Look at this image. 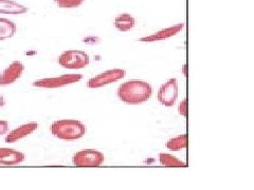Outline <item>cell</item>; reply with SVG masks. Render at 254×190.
<instances>
[{"mask_svg": "<svg viewBox=\"0 0 254 190\" xmlns=\"http://www.w3.org/2000/svg\"><path fill=\"white\" fill-rule=\"evenodd\" d=\"M5 105V100H4V97L2 96L1 94H0V109L2 108Z\"/></svg>", "mask_w": 254, "mask_h": 190, "instance_id": "44dd1931", "label": "cell"}, {"mask_svg": "<svg viewBox=\"0 0 254 190\" xmlns=\"http://www.w3.org/2000/svg\"><path fill=\"white\" fill-rule=\"evenodd\" d=\"M26 155L22 152L12 148H0V165L13 166L25 162Z\"/></svg>", "mask_w": 254, "mask_h": 190, "instance_id": "8fae6325", "label": "cell"}, {"mask_svg": "<svg viewBox=\"0 0 254 190\" xmlns=\"http://www.w3.org/2000/svg\"><path fill=\"white\" fill-rule=\"evenodd\" d=\"M17 32V26L12 20L0 17V41L10 39Z\"/></svg>", "mask_w": 254, "mask_h": 190, "instance_id": "5bb4252c", "label": "cell"}, {"mask_svg": "<svg viewBox=\"0 0 254 190\" xmlns=\"http://www.w3.org/2000/svg\"><path fill=\"white\" fill-rule=\"evenodd\" d=\"M9 131V123L7 120H0V136L4 135Z\"/></svg>", "mask_w": 254, "mask_h": 190, "instance_id": "d6986e66", "label": "cell"}, {"mask_svg": "<svg viewBox=\"0 0 254 190\" xmlns=\"http://www.w3.org/2000/svg\"><path fill=\"white\" fill-rule=\"evenodd\" d=\"M84 1L85 0H54V2L57 4V7H64V9L77 7L84 3Z\"/></svg>", "mask_w": 254, "mask_h": 190, "instance_id": "e0dca14e", "label": "cell"}, {"mask_svg": "<svg viewBox=\"0 0 254 190\" xmlns=\"http://www.w3.org/2000/svg\"><path fill=\"white\" fill-rule=\"evenodd\" d=\"M82 78V74H64L56 77L37 79L33 82V86L36 88H45V89H57L68 85L75 84Z\"/></svg>", "mask_w": 254, "mask_h": 190, "instance_id": "277c9868", "label": "cell"}, {"mask_svg": "<svg viewBox=\"0 0 254 190\" xmlns=\"http://www.w3.org/2000/svg\"><path fill=\"white\" fill-rule=\"evenodd\" d=\"M28 12V7L13 0H0V14L21 15Z\"/></svg>", "mask_w": 254, "mask_h": 190, "instance_id": "7c38bea8", "label": "cell"}, {"mask_svg": "<svg viewBox=\"0 0 254 190\" xmlns=\"http://www.w3.org/2000/svg\"><path fill=\"white\" fill-rule=\"evenodd\" d=\"M135 25H136L135 17L130 14H127V13L117 16L116 19H114V26L120 32L130 31Z\"/></svg>", "mask_w": 254, "mask_h": 190, "instance_id": "4fadbf2b", "label": "cell"}, {"mask_svg": "<svg viewBox=\"0 0 254 190\" xmlns=\"http://www.w3.org/2000/svg\"><path fill=\"white\" fill-rule=\"evenodd\" d=\"M37 128H38V124H37V123H34V122L21 125V126H19V127L15 128L14 130H12L11 132L7 133L5 141L9 144H13V143H16V141H19L20 140H23V138L26 137V136L32 134Z\"/></svg>", "mask_w": 254, "mask_h": 190, "instance_id": "9c48e42d", "label": "cell"}, {"mask_svg": "<svg viewBox=\"0 0 254 190\" xmlns=\"http://www.w3.org/2000/svg\"><path fill=\"white\" fill-rule=\"evenodd\" d=\"M25 66L20 61H13L5 70L0 74V86L7 87L14 84L16 80H18L23 74Z\"/></svg>", "mask_w": 254, "mask_h": 190, "instance_id": "ba28073f", "label": "cell"}, {"mask_svg": "<svg viewBox=\"0 0 254 190\" xmlns=\"http://www.w3.org/2000/svg\"><path fill=\"white\" fill-rule=\"evenodd\" d=\"M104 160V154L94 149H84L76 152L72 157L73 164L79 167H97L103 164Z\"/></svg>", "mask_w": 254, "mask_h": 190, "instance_id": "5b68a950", "label": "cell"}, {"mask_svg": "<svg viewBox=\"0 0 254 190\" xmlns=\"http://www.w3.org/2000/svg\"><path fill=\"white\" fill-rule=\"evenodd\" d=\"M184 28V23H178V25H172L170 28H165L163 30H160L156 32L155 34H151V35L148 36H144L139 38V40L142 42H152V41H161V40H165L168 39L170 37L177 35L178 33H180L182 31V29Z\"/></svg>", "mask_w": 254, "mask_h": 190, "instance_id": "30bf717a", "label": "cell"}, {"mask_svg": "<svg viewBox=\"0 0 254 190\" xmlns=\"http://www.w3.org/2000/svg\"><path fill=\"white\" fill-rule=\"evenodd\" d=\"M159 160L163 166H185L186 164L182 160H178L176 156L167 153H161L159 155Z\"/></svg>", "mask_w": 254, "mask_h": 190, "instance_id": "2e32d148", "label": "cell"}, {"mask_svg": "<svg viewBox=\"0 0 254 190\" xmlns=\"http://www.w3.org/2000/svg\"><path fill=\"white\" fill-rule=\"evenodd\" d=\"M57 63L64 69L77 70L86 68L90 63V57L84 51L68 50L63 52L57 58Z\"/></svg>", "mask_w": 254, "mask_h": 190, "instance_id": "3957f363", "label": "cell"}, {"mask_svg": "<svg viewBox=\"0 0 254 190\" xmlns=\"http://www.w3.org/2000/svg\"><path fill=\"white\" fill-rule=\"evenodd\" d=\"M50 131L55 137L63 141H75L86 134V127L76 119H60L53 123Z\"/></svg>", "mask_w": 254, "mask_h": 190, "instance_id": "7a4b0ae2", "label": "cell"}, {"mask_svg": "<svg viewBox=\"0 0 254 190\" xmlns=\"http://www.w3.org/2000/svg\"><path fill=\"white\" fill-rule=\"evenodd\" d=\"M126 75V71L123 69H111L107 70L98 75L92 77L87 81V87L90 89H98L105 87L109 84H113L117 80L124 78Z\"/></svg>", "mask_w": 254, "mask_h": 190, "instance_id": "8992f818", "label": "cell"}, {"mask_svg": "<svg viewBox=\"0 0 254 190\" xmlns=\"http://www.w3.org/2000/svg\"><path fill=\"white\" fill-rule=\"evenodd\" d=\"M188 106H189V103L186 98L181 101L180 105H179V113L182 115L183 117L188 116Z\"/></svg>", "mask_w": 254, "mask_h": 190, "instance_id": "ac0fdd59", "label": "cell"}, {"mask_svg": "<svg viewBox=\"0 0 254 190\" xmlns=\"http://www.w3.org/2000/svg\"><path fill=\"white\" fill-rule=\"evenodd\" d=\"M188 141H189L188 134L178 135L176 136V137L170 138V140L166 141V148L172 151L182 150V149L188 148V144H189Z\"/></svg>", "mask_w": 254, "mask_h": 190, "instance_id": "9a60e30c", "label": "cell"}, {"mask_svg": "<svg viewBox=\"0 0 254 190\" xmlns=\"http://www.w3.org/2000/svg\"><path fill=\"white\" fill-rule=\"evenodd\" d=\"M152 94V87L147 81L132 79L124 82L117 89V97L128 105H140L147 101Z\"/></svg>", "mask_w": 254, "mask_h": 190, "instance_id": "6da1fadb", "label": "cell"}, {"mask_svg": "<svg viewBox=\"0 0 254 190\" xmlns=\"http://www.w3.org/2000/svg\"><path fill=\"white\" fill-rule=\"evenodd\" d=\"M178 82L176 78L168 79L166 82H164L159 91H158V100L160 104H162L165 107H173L175 105L176 100L178 97Z\"/></svg>", "mask_w": 254, "mask_h": 190, "instance_id": "52a82bcc", "label": "cell"}, {"mask_svg": "<svg viewBox=\"0 0 254 190\" xmlns=\"http://www.w3.org/2000/svg\"><path fill=\"white\" fill-rule=\"evenodd\" d=\"M182 73L184 77H188V65H183V68H182Z\"/></svg>", "mask_w": 254, "mask_h": 190, "instance_id": "ffe728a7", "label": "cell"}]
</instances>
